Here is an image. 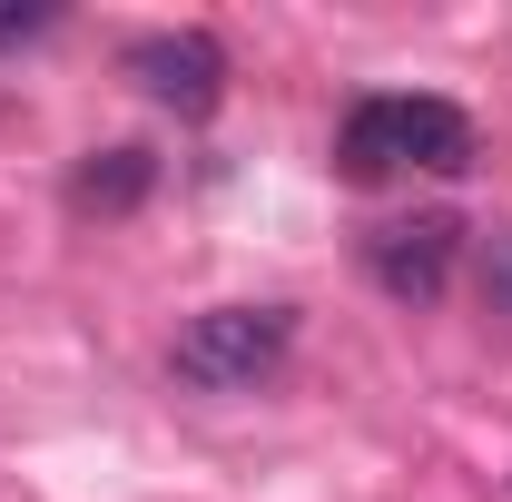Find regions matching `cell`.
<instances>
[{"label":"cell","instance_id":"1","mask_svg":"<svg viewBox=\"0 0 512 502\" xmlns=\"http://www.w3.org/2000/svg\"><path fill=\"white\" fill-rule=\"evenodd\" d=\"M473 158H483V138H473V119H463L453 99H355V109L335 119V168H345L355 188H375L394 168L463 178Z\"/></svg>","mask_w":512,"mask_h":502},{"label":"cell","instance_id":"2","mask_svg":"<svg viewBox=\"0 0 512 502\" xmlns=\"http://www.w3.org/2000/svg\"><path fill=\"white\" fill-rule=\"evenodd\" d=\"M286 345H296V306H207L178 325L168 375L197 384V394H256L286 365Z\"/></svg>","mask_w":512,"mask_h":502},{"label":"cell","instance_id":"3","mask_svg":"<svg viewBox=\"0 0 512 502\" xmlns=\"http://www.w3.org/2000/svg\"><path fill=\"white\" fill-rule=\"evenodd\" d=\"M355 256H365L375 296H394V306H434V296L453 286V266H463V217H453V207H414V217H375Z\"/></svg>","mask_w":512,"mask_h":502},{"label":"cell","instance_id":"4","mask_svg":"<svg viewBox=\"0 0 512 502\" xmlns=\"http://www.w3.org/2000/svg\"><path fill=\"white\" fill-rule=\"evenodd\" d=\"M128 79H138L158 109L207 119V109L227 99V50H217L207 30H148V40H128Z\"/></svg>","mask_w":512,"mask_h":502},{"label":"cell","instance_id":"5","mask_svg":"<svg viewBox=\"0 0 512 502\" xmlns=\"http://www.w3.org/2000/svg\"><path fill=\"white\" fill-rule=\"evenodd\" d=\"M148 188H158V158L148 148H89L79 178H69V207L79 217H128V207H148Z\"/></svg>","mask_w":512,"mask_h":502},{"label":"cell","instance_id":"6","mask_svg":"<svg viewBox=\"0 0 512 502\" xmlns=\"http://www.w3.org/2000/svg\"><path fill=\"white\" fill-rule=\"evenodd\" d=\"M483 315H503V325H512V227L483 237Z\"/></svg>","mask_w":512,"mask_h":502},{"label":"cell","instance_id":"7","mask_svg":"<svg viewBox=\"0 0 512 502\" xmlns=\"http://www.w3.org/2000/svg\"><path fill=\"white\" fill-rule=\"evenodd\" d=\"M20 30H50V10H0V40H20Z\"/></svg>","mask_w":512,"mask_h":502}]
</instances>
